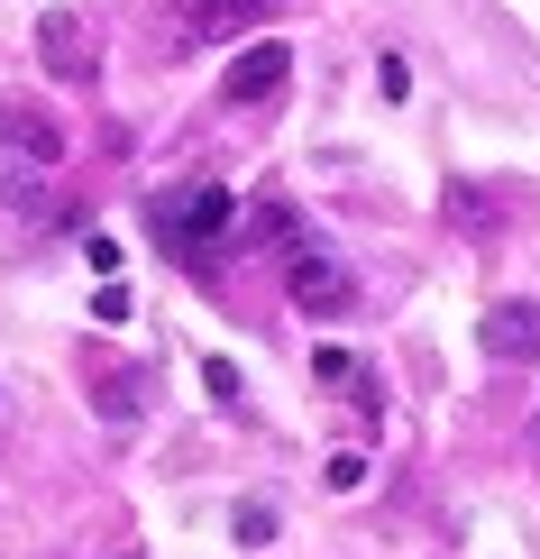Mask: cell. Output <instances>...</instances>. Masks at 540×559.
<instances>
[{
	"instance_id": "cell-1",
	"label": "cell",
	"mask_w": 540,
	"mask_h": 559,
	"mask_svg": "<svg viewBox=\"0 0 540 559\" xmlns=\"http://www.w3.org/2000/svg\"><path fill=\"white\" fill-rule=\"evenodd\" d=\"M229 221H239V193H229V183H183V193L147 202V229L175 248V258H211Z\"/></svg>"
},
{
	"instance_id": "cell-2",
	"label": "cell",
	"mask_w": 540,
	"mask_h": 559,
	"mask_svg": "<svg viewBox=\"0 0 540 559\" xmlns=\"http://www.w3.org/2000/svg\"><path fill=\"white\" fill-rule=\"evenodd\" d=\"M285 0H166V56H193V46H220L239 28H266Z\"/></svg>"
},
{
	"instance_id": "cell-3",
	"label": "cell",
	"mask_w": 540,
	"mask_h": 559,
	"mask_svg": "<svg viewBox=\"0 0 540 559\" xmlns=\"http://www.w3.org/2000/svg\"><path fill=\"white\" fill-rule=\"evenodd\" d=\"M37 56H46L56 83H92V74H101V37H92L83 10H46L37 19Z\"/></svg>"
},
{
	"instance_id": "cell-4",
	"label": "cell",
	"mask_w": 540,
	"mask_h": 559,
	"mask_svg": "<svg viewBox=\"0 0 540 559\" xmlns=\"http://www.w3.org/2000/svg\"><path fill=\"white\" fill-rule=\"evenodd\" d=\"M293 83V46L285 37H256L248 56H229V83H220V102L239 110V102H275V92Z\"/></svg>"
},
{
	"instance_id": "cell-5",
	"label": "cell",
	"mask_w": 540,
	"mask_h": 559,
	"mask_svg": "<svg viewBox=\"0 0 540 559\" xmlns=\"http://www.w3.org/2000/svg\"><path fill=\"white\" fill-rule=\"evenodd\" d=\"M293 302L302 312H348L358 302V285H348L339 258H321V248H293Z\"/></svg>"
},
{
	"instance_id": "cell-6",
	"label": "cell",
	"mask_w": 540,
	"mask_h": 559,
	"mask_svg": "<svg viewBox=\"0 0 540 559\" xmlns=\"http://www.w3.org/2000/svg\"><path fill=\"white\" fill-rule=\"evenodd\" d=\"M477 340H485V358H540V312L531 302H495L477 321Z\"/></svg>"
},
{
	"instance_id": "cell-7",
	"label": "cell",
	"mask_w": 540,
	"mask_h": 559,
	"mask_svg": "<svg viewBox=\"0 0 540 559\" xmlns=\"http://www.w3.org/2000/svg\"><path fill=\"white\" fill-rule=\"evenodd\" d=\"M0 147H28L37 166H56V156H64V138H56V120H28V110H0Z\"/></svg>"
},
{
	"instance_id": "cell-8",
	"label": "cell",
	"mask_w": 540,
	"mask_h": 559,
	"mask_svg": "<svg viewBox=\"0 0 540 559\" xmlns=\"http://www.w3.org/2000/svg\"><path fill=\"white\" fill-rule=\"evenodd\" d=\"M202 385H211V404L239 413V367H229V358H202Z\"/></svg>"
},
{
	"instance_id": "cell-9",
	"label": "cell",
	"mask_w": 540,
	"mask_h": 559,
	"mask_svg": "<svg viewBox=\"0 0 540 559\" xmlns=\"http://www.w3.org/2000/svg\"><path fill=\"white\" fill-rule=\"evenodd\" d=\"M375 92H385V102H404V92H412V64H404V56H375Z\"/></svg>"
},
{
	"instance_id": "cell-10",
	"label": "cell",
	"mask_w": 540,
	"mask_h": 559,
	"mask_svg": "<svg viewBox=\"0 0 540 559\" xmlns=\"http://www.w3.org/2000/svg\"><path fill=\"white\" fill-rule=\"evenodd\" d=\"M312 367H321V377H331V385H358V377H367V367L348 358V348H312Z\"/></svg>"
},
{
	"instance_id": "cell-11",
	"label": "cell",
	"mask_w": 540,
	"mask_h": 559,
	"mask_svg": "<svg viewBox=\"0 0 540 559\" xmlns=\"http://www.w3.org/2000/svg\"><path fill=\"white\" fill-rule=\"evenodd\" d=\"M229 532L256 550V542H275V514H266V504H239V523H229Z\"/></svg>"
}]
</instances>
